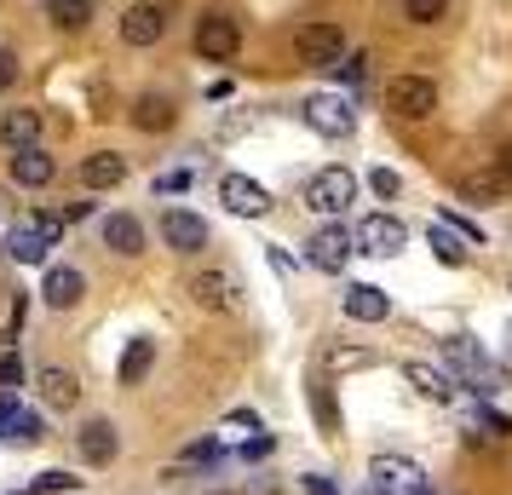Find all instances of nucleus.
Here are the masks:
<instances>
[{"instance_id": "cd10ccee", "label": "nucleus", "mask_w": 512, "mask_h": 495, "mask_svg": "<svg viewBox=\"0 0 512 495\" xmlns=\"http://www.w3.org/2000/svg\"><path fill=\"white\" fill-rule=\"evenodd\" d=\"M47 18L58 29H81L93 18V0H47Z\"/></svg>"}, {"instance_id": "2eb2a0df", "label": "nucleus", "mask_w": 512, "mask_h": 495, "mask_svg": "<svg viewBox=\"0 0 512 495\" xmlns=\"http://www.w3.org/2000/svg\"><path fill=\"white\" fill-rule=\"evenodd\" d=\"M87 294V277L75 271V265H47V283H41V300H47L52 311H70L75 300Z\"/></svg>"}, {"instance_id": "f3484780", "label": "nucleus", "mask_w": 512, "mask_h": 495, "mask_svg": "<svg viewBox=\"0 0 512 495\" xmlns=\"http://www.w3.org/2000/svg\"><path fill=\"white\" fill-rule=\"evenodd\" d=\"M104 248H110V254H127V260L144 254V219L139 213H110V219H104Z\"/></svg>"}, {"instance_id": "bb28decb", "label": "nucleus", "mask_w": 512, "mask_h": 495, "mask_svg": "<svg viewBox=\"0 0 512 495\" xmlns=\"http://www.w3.org/2000/svg\"><path fill=\"white\" fill-rule=\"evenodd\" d=\"M426 236H432V254H438L449 271H461V265H466V242H461V236L449 231V225H432Z\"/></svg>"}, {"instance_id": "79ce46f5", "label": "nucleus", "mask_w": 512, "mask_h": 495, "mask_svg": "<svg viewBox=\"0 0 512 495\" xmlns=\"http://www.w3.org/2000/svg\"><path fill=\"white\" fill-rule=\"evenodd\" d=\"M311 403H317V421H323V426H334V403H328V392H323V386H317V398H311Z\"/></svg>"}, {"instance_id": "dca6fc26", "label": "nucleus", "mask_w": 512, "mask_h": 495, "mask_svg": "<svg viewBox=\"0 0 512 495\" xmlns=\"http://www.w3.org/2000/svg\"><path fill=\"white\" fill-rule=\"evenodd\" d=\"M12 179L24 190H41V185H52L58 179V162H52L41 144H29V150H12Z\"/></svg>"}, {"instance_id": "4be33fe9", "label": "nucleus", "mask_w": 512, "mask_h": 495, "mask_svg": "<svg viewBox=\"0 0 512 495\" xmlns=\"http://www.w3.org/2000/svg\"><path fill=\"white\" fill-rule=\"evenodd\" d=\"M173 121H179V110H173L167 93H144L139 104H133V127H139V133H167Z\"/></svg>"}, {"instance_id": "de8ad7c7", "label": "nucleus", "mask_w": 512, "mask_h": 495, "mask_svg": "<svg viewBox=\"0 0 512 495\" xmlns=\"http://www.w3.org/2000/svg\"><path fill=\"white\" fill-rule=\"evenodd\" d=\"M12 495H35V490H12Z\"/></svg>"}, {"instance_id": "f257e3e1", "label": "nucleus", "mask_w": 512, "mask_h": 495, "mask_svg": "<svg viewBox=\"0 0 512 495\" xmlns=\"http://www.w3.org/2000/svg\"><path fill=\"white\" fill-rule=\"evenodd\" d=\"M386 110L397 121H426L438 110V81L432 75H392L386 81Z\"/></svg>"}, {"instance_id": "6e6552de", "label": "nucleus", "mask_w": 512, "mask_h": 495, "mask_svg": "<svg viewBox=\"0 0 512 495\" xmlns=\"http://www.w3.org/2000/svg\"><path fill=\"white\" fill-rule=\"evenodd\" d=\"M351 196H357V179H351L346 167H323V173L305 185V208H317V213H346Z\"/></svg>"}, {"instance_id": "72a5a7b5", "label": "nucleus", "mask_w": 512, "mask_h": 495, "mask_svg": "<svg viewBox=\"0 0 512 495\" xmlns=\"http://www.w3.org/2000/svg\"><path fill=\"white\" fill-rule=\"evenodd\" d=\"M24 386V363H18V352H0V392H18Z\"/></svg>"}, {"instance_id": "a878e982", "label": "nucleus", "mask_w": 512, "mask_h": 495, "mask_svg": "<svg viewBox=\"0 0 512 495\" xmlns=\"http://www.w3.org/2000/svg\"><path fill=\"white\" fill-rule=\"evenodd\" d=\"M41 398H47V409H75L81 403V386H75L70 369H47L41 375Z\"/></svg>"}, {"instance_id": "e433bc0d", "label": "nucleus", "mask_w": 512, "mask_h": 495, "mask_svg": "<svg viewBox=\"0 0 512 495\" xmlns=\"http://www.w3.org/2000/svg\"><path fill=\"white\" fill-rule=\"evenodd\" d=\"M369 190H374V196H397V190H403V179H397L392 167H374V173H369Z\"/></svg>"}, {"instance_id": "4c0bfd02", "label": "nucleus", "mask_w": 512, "mask_h": 495, "mask_svg": "<svg viewBox=\"0 0 512 495\" xmlns=\"http://www.w3.org/2000/svg\"><path fill=\"white\" fill-rule=\"evenodd\" d=\"M12 81H18V52H12V47H0V93H6Z\"/></svg>"}, {"instance_id": "7c9ffc66", "label": "nucleus", "mask_w": 512, "mask_h": 495, "mask_svg": "<svg viewBox=\"0 0 512 495\" xmlns=\"http://www.w3.org/2000/svg\"><path fill=\"white\" fill-rule=\"evenodd\" d=\"M472 426H484V438H512V421L489 403H472Z\"/></svg>"}, {"instance_id": "6ab92c4d", "label": "nucleus", "mask_w": 512, "mask_h": 495, "mask_svg": "<svg viewBox=\"0 0 512 495\" xmlns=\"http://www.w3.org/2000/svg\"><path fill=\"white\" fill-rule=\"evenodd\" d=\"M190 300L202 311H236V283L225 271H202V277L190 283Z\"/></svg>"}, {"instance_id": "393cba45", "label": "nucleus", "mask_w": 512, "mask_h": 495, "mask_svg": "<svg viewBox=\"0 0 512 495\" xmlns=\"http://www.w3.org/2000/svg\"><path fill=\"white\" fill-rule=\"evenodd\" d=\"M150 363H156V340H127V352H121V363H116V375H121V386H139L144 375H150Z\"/></svg>"}, {"instance_id": "c756f323", "label": "nucleus", "mask_w": 512, "mask_h": 495, "mask_svg": "<svg viewBox=\"0 0 512 495\" xmlns=\"http://www.w3.org/2000/svg\"><path fill=\"white\" fill-rule=\"evenodd\" d=\"M403 18L409 24H443L449 18V0H403Z\"/></svg>"}, {"instance_id": "0eeeda50", "label": "nucleus", "mask_w": 512, "mask_h": 495, "mask_svg": "<svg viewBox=\"0 0 512 495\" xmlns=\"http://www.w3.org/2000/svg\"><path fill=\"white\" fill-rule=\"evenodd\" d=\"M351 254H357V242H351L346 225H323V231L305 242V265H311V271H328V277H340Z\"/></svg>"}, {"instance_id": "c03bdc74", "label": "nucleus", "mask_w": 512, "mask_h": 495, "mask_svg": "<svg viewBox=\"0 0 512 495\" xmlns=\"http://www.w3.org/2000/svg\"><path fill=\"white\" fill-rule=\"evenodd\" d=\"M12 415H18V398H12V392H0V426L12 421Z\"/></svg>"}, {"instance_id": "4468645a", "label": "nucleus", "mask_w": 512, "mask_h": 495, "mask_svg": "<svg viewBox=\"0 0 512 495\" xmlns=\"http://www.w3.org/2000/svg\"><path fill=\"white\" fill-rule=\"evenodd\" d=\"M340 306H346L351 323H386L392 317V294L374 283H351L346 294H340Z\"/></svg>"}, {"instance_id": "a211bd4d", "label": "nucleus", "mask_w": 512, "mask_h": 495, "mask_svg": "<svg viewBox=\"0 0 512 495\" xmlns=\"http://www.w3.org/2000/svg\"><path fill=\"white\" fill-rule=\"evenodd\" d=\"M52 248H58V242H52L41 225H18V231L6 236V254H12L18 265H41V271H47V254H52Z\"/></svg>"}, {"instance_id": "b1692460", "label": "nucleus", "mask_w": 512, "mask_h": 495, "mask_svg": "<svg viewBox=\"0 0 512 495\" xmlns=\"http://www.w3.org/2000/svg\"><path fill=\"white\" fill-rule=\"evenodd\" d=\"M403 375H409V386H415L420 398H432V403L455 398V380L443 375V369H432V363H403Z\"/></svg>"}, {"instance_id": "9b49d317", "label": "nucleus", "mask_w": 512, "mask_h": 495, "mask_svg": "<svg viewBox=\"0 0 512 495\" xmlns=\"http://www.w3.org/2000/svg\"><path fill=\"white\" fill-rule=\"evenodd\" d=\"M162 35H167V6L162 0L127 6V18H121V41H127V47H156Z\"/></svg>"}, {"instance_id": "a19ab883", "label": "nucleus", "mask_w": 512, "mask_h": 495, "mask_svg": "<svg viewBox=\"0 0 512 495\" xmlns=\"http://www.w3.org/2000/svg\"><path fill=\"white\" fill-rule=\"evenodd\" d=\"M29 225H41V231H47L52 242H58V231H64V219H58V213H35V219H29Z\"/></svg>"}, {"instance_id": "412c9836", "label": "nucleus", "mask_w": 512, "mask_h": 495, "mask_svg": "<svg viewBox=\"0 0 512 495\" xmlns=\"http://www.w3.org/2000/svg\"><path fill=\"white\" fill-rule=\"evenodd\" d=\"M0 144H6V150L41 144V110H6V116H0Z\"/></svg>"}, {"instance_id": "ddd939ff", "label": "nucleus", "mask_w": 512, "mask_h": 495, "mask_svg": "<svg viewBox=\"0 0 512 495\" xmlns=\"http://www.w3.org/2000/svg\"><path fill=\"white\" fill-rule=\"evenodd\" d=\"M75 449H81V461H93V467H110L116 461V421H104V415H93V421H81V432H75Z\"/></svg>"}, {"instance_id": "473e14b6", "label": "nucleus", "mask_w": 512, "mask_h": 495, "mask_svg": "<svg viewBox=\"0 0 512 495\" xmlns=\"http://www.w3.org/2000/svg\"><path fill=\"white\" fill-rule=\"evenodd\" d=\"M190 185H196V167H167L162 179H156V196H179Z\"/></svg>"}, {"instance_id": "c9c22d12", "label": "nucleus", "mask_w": 512, "mask_h": 495, "mask_svg": "<svg viewBox=\"0 0 512 495\" xmlns=\"http://www.w3.org/2000/svg\"><path fill=\"white\" fill-rule=\"evenodd\" d=\"M6 426H12V438H18V444H35V438H41V421H35V415H24V409H18Z\"/></svg>"}, {"instance_id": "f704fd0d", "label": "nucleus", "mask_w": 512, "mask_h": 495, "mask_svg": "<svg viewBox=\"0 0 512 495\" xmlns=\"http://www.w3.org/2000/svg\"><path fill=\"white\" fill-rule=\"evenodd\" d=\"M29 490H35V495H47V490H81V478H75V472H41Z\"/></svg>"}, {"instance_id": "2f4dec72", "label": "nucleus", "mask_w": 512, "mask_h": 495, "mask_svg": "<svg viewBox=\"0 0 512 495\" xmlns=\"http://www.w3.org/2000/svg\"><path fill=\"white\" fill-rule=\"evenodd\" d=\"M334 75H340L346 87H363V81H369V52H346V58L334 64Z\"/></svg>"}, {"instance_id": "7ed1b4c3", "label": "nucleus", "mask_w": 512, "mask_h": 495, "mask_svg": "<svg viewBox=\"0 0 512 495\" xmlns=\"http://www.w3.org/2000/svg\"><path fill=\"white\" fill-rule=\"evenodd\" d=\"M369 495H432L426 490V472L403 455H374L369 461Z\"/></svg>"}, {"instance_id": "ea45409f", "label": "nucleus", "mask_w": 512, "mask_h": 495, "mask_svg": "<svg viewBox=\"0 0 512 495\" xmlns=\"http://www.w3.org/2000/svg\"><path fill=\"white\" fill-rule=\"evenodd\" d=\"M225 426H236V432H259V415H254V409H236Z\"/></svg>"}, {"instance_id": "20e7f679", "label": "nucleus", "mask_w": 512, "mask_h": 495, "mask_svg": "<svg viewBox=\"0 0 512 495\" xmlns=\"http://www.w3.org/2000/svg\"><path fill=\"white\" fill-rule=\"evenodd\" d=\"M236 52H242V24H236L231 12H202V24H196V58L231 64Z\"/></svg>"}, {"instance_id": "49530a36", "label": "nucleus", "mask_w": 512, "mask_h": 495, "mask_svg": "<svg viewBox=\"0 0 512 495\" xmlns=\"http://www.w3.org/2000/svg\"><path fill=\"white\" fill-rule=\"evenodd\" d=\"M495 167H501V173L512 179V144H507V150H495Z\"/></svg>"}, {"instance_id": "37998d69", "label": "nucleus", "mask_w": 512, "mask_h": 495, "mask_svg": "<svg viewBox=\"0 0 512 495\" xmlns=\"http://www.w3.org/2000/svg\"><path fill=\"white\" fill-rule=\"evenodd\" d=\"M271 271H282V277H294V260H288L282 248H271Z\"/></svg>"}, {"instance_id": "a18cd8bd", "label": "nucleus", "mask_w": 512, "mask_h": 495, "mask_svg": "<svg viewBox=\"0 0 512 495\" xmlns=\"http://www.w3.org/2000/svg\"><path fill=\"white\" fill-rule=\"evenodd\" d=\"M305 490H311V495H334V484H328V478H317V472H311V478H305Z\"/></svg>"}, {"instance_id": "423d86ee", "label": "nucleus", "mask_w": 512, "mask_h": 495, "mask_svg": "<svg viewBox=\"0 0 512 495\" xmlns=\"http://www.w3.org/2000/svg\"><path fill=\"white\" fill-rule=\"evenodd\" d=\"M300 116H305V127H311V133H323V139H346L351 127H357V116H351V98H340V93L305 98Z\"/></svg>"}, {"instance_id": "f03ea898", "label": "nucleus", "mask_w": 512, "mask_h": 495, "mask_svg": "<svg viewBox=\"0 0 512 495\" xmlns=\"http://www.w3.org/2000/svg\"><path fill=\"white\" fill-rule=\"evenodd\" d=\"M294 58H300L305 70H334L340 58H346V29L340 24H305L294 35Z\"/></svg>"}, {"instance_id": "39448f33", "label": "nucleus", "mask_w": 512, "mask_h": 495, "mask_svg": "<svg viewBox=\"0 0 512 495\" xmlns=\"http://www.w3.org/2000/svg\"><path fill=\"white\" fill-rule=\"evenodd\" d=\"M443 357L461 369V380L472 386V392H501V386H507L501 363H495V357H484L472 340H443Z\"/></svg>"}, {"instance_id": "1a4fd4ad", "label": "nucleus", "mask_w": 512, "mask_h": 495, "mask_svg": "<svg viewBox=\"0 0 512 495\" xmlns=\"http://www.w3.org/2000/svg\"><path fill=\"white\" fill-rule=\"evenodd\" d=\"M351 242H357V254H403V242H409V231H403V219H392V213H369L357 231H351Z\"/></svg>"}, {"instance_id": "c85d7f7f", "label": "nucleus", "mask_w": 512, "mask_h": 495, "mask_svg": "<svg viewBox=\"0 0 512 495\" xmlns=\"http://www.w3.org/2000/svg\"><path fill=\"white\" fill-rule=\"evenodd\" d=\"M438 225H449V231L466 242V248H484V242H489L484 225H478V219H466V213H455V208H443V213H438Z\"/></svg>"}, {"instance_id": "09e8293b", "label": "nucleus", "mask_w": 512, "mask_h": 495, "mask_svg": "<svg viewBox=\"0 0 512 495\" xmlns=\"http://www.w3.org/2000/svg\"><path fill=\"white\" fill-rule=\"evenodd\" d=\"M213 495H225V490H213Z\"/></svg>"}, {"instance_id": "9d476101", "label": "nucleus", "mask_w": 512, "mask_h": 495, "mask_svg": "<svg viewBox=\"0 0 512 495\" xmlns=\"http://www.w3.org/2000/svg\"><path fill=\"white\" fill-rule=\"evenodd\" d=\"M219 202L231 213H242V219H265L271 213V190L259 185V179H248V173H225L219 179Z\"/></svg>"}, {"instance_id": "5701e85b", "label": "nucleus", "mask_w": 512, "mask_h": 495, "mask_svg": "<svg viewBox=\"0 0 512 495\" xmlns=\"http://www.w3.org/2000/svg\"><path fill=\"white\" fill-rule=\"evenodd\" d=\"M501 196H512V179L501 167H484V173H466L461 179V202H501Z\"/></svg>"}, {"instance_id": "f8f14e48", "label": "nucleus", "mask_w": 512, "mask_h": 495, "mask_svg": "<svg viewBox=\"0 0 512 495\" xmlns=\"http://www.w3.org/2000/svg\"><path fill=\"white\" fill-rule=\"evenodd\" d=\"M162 242L173 254H202V248H208V219H202V213H185V208H167L162 213Z\"/></svg>"}, {"instance_id": "58836bf2", "label": "nucleus", "mask_w": 512, "mask_h": 495, "mask_svg": "<svg viewBox=\"0 0 512 495\" xmlns=\"http://www.w3.org/2000/svg\"><path fill=\"white\" fill-rule=\"evenodd\" d=\"M271 438H265V432H259V438H248V444H242V461H265V455H271Z\"/></svg>"}, {"instance_id": "aec40b11", "label": "nucleus", "mask_w": 512, "mask_h": 495, "mask_svg": "<svg viewBox=\"0 0 512 495\" xmlns=\"http://www.w3.org/2000/svg\"><path fill=\"white\" fill-rule=\"evenodd\" d=\"M127 179V162H121L116 150H93L87 162H81V185L87 190H116Z\"/></svg>"}]
</instances>
